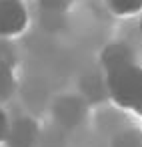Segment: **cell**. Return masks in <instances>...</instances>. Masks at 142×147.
<instances>
[{
	"label": "cell",
	"instance_id": "cell-1",
	"mask_svg": "<svg viewBox=\"0 0 142 147\" xmlns=\"http://www.w3.org/2000/svg\"><path fill=\"white\" fill-rule=\"evenodd\" d=\"M106 89L116 107L142 117V67L134 63L106 73Z\"/></svg>",
	"mask_w": 142,
	"mask_h": 147
},
{
	"label": "cell",
	"instance_id": "cell-2",
	"mask_svg": "<svg viewBox=\"0 0 142 147\" xmlns=\"http://www.w3.org/2000/svg\"><path fill=\"white\" fill-rule=\"evenodd\" d=\"M28 24V12L22 0H0V36H18Z\"/></svg>",
	"mask_w": 142,
	"mask_h": 147
},
{
	"label": "cell",
	"instance_id": "cell-3",
	"mask_svg": "<svg viewBox=\"0 0 142 147\" xmlns=\"http://www.w3.org/2000/svg\"><path fill=\"white\" fill-rule=\"evenodd\" d=\"M128 65H134V53L124 42H112L102 51V67L106 73H114L118 69H124Z\"/></svg>",
	"mask_w": 142,
	"mask_h": 147
},
{
	"label": "cell",
	"instance_id": "cell-4",
	"mask_svg": "<svg viewBox=\"0 0 142 147\" xmlns=\"http://www.w3.org/2000/svg\"><path fill=\"white\" fill-rule=\"evenodd\" d=\"M36 139V125L28 119H20L8 127L6 141L12 147H30Z\"/></svg>",
	"mask_w": 142,
	"mask_h": 147
},
{
	"label": "cell",
	"instance_id": "cell-5",
	"mask_svg": "<svg viewBox=\"0 0 142 147\" xmlns=\"http://www.w3.org/2000/svg\"><path fill=\"white\" fill-rule=\"evenodd\" d=\"M106 6L116 16H134L142 12V0H106Z\"/></svg>",
	"mask_w": 142,
	"mask_h": 147
},
{
	"label": "cell",
	"instance_id": "cell-6",
	"mask_svg": "<svg viewBox=\"0 0 142 147\" xmlns=\"http://www.w3.org/2000/svg\"><path fill=\"white\" fill-rule=\"evenodd\" d=\"M110 147H142V131L138 129H124L112 137Z\"/></svg>",
	"mask_w": 142,
	"mask_h": 147
},
{
	"label": "cell",
	"instance_id": "cell-7",
	"mask_svg": "<svg viewBox=\"0 0 142 147\" xmlns=\"http://www.w3.org/2000/svg\"><path fill=\"white\" fill-rule=\"evenodd\" d=\"M8 127H10V121L6 117V113L2 111V107H0V143L6 141V135H8Z\"/></svg>",
	"mask_w": 142,
	"mask_h": 147
},
{
	"label": "cell",
	"instance_id": "cell-8",
	"mask_svg": "<svg viewBox=\"0 0 142 147\" xmlns=\"http://www.w3.org/2000/svg\"><path fill=\"white\" fill-rule=\"evenodd\" d=\"M140 40H142V20H140Z\"/></svg>",
	"mask_w": 142,
	"mask_h": 147
}]
</instances>
